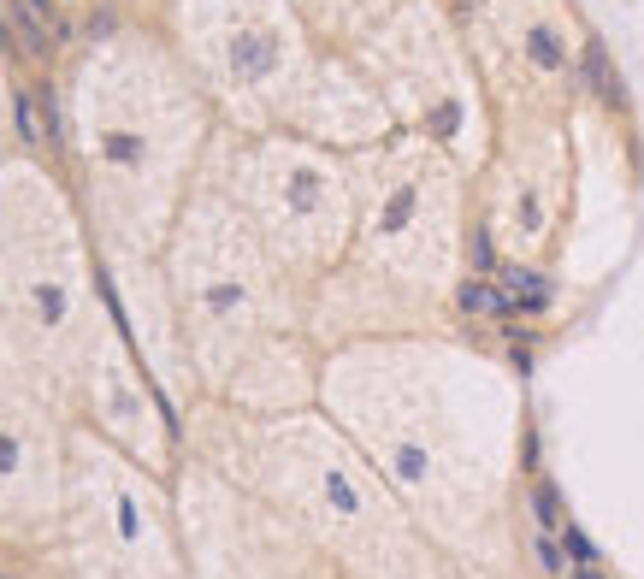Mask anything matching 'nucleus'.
<instances>
[{"label": "nucleus", "instance_id": "f257e3e1", "mask_svg": "<svg viewBox=\"0 0 644 579\" xmlns=\"http://www.w3.org/2000/svg\"><path fill=\"white\" fill-rule=\"evenodd\" d=\"M60 178L71 184L101 249L113 302L136 355L184 361L160 255L201 184L219 113L154 18H107L60 77Z\"/></svg>", "mask_w": 644, "mask_h": 579}, {"label": "nucleus", "instance_id": "f03ea898", "mask_svg": "<svg viewBox=\"0 0 644 579\" xmlns=\"http://www.w3.org/2000/svg\"><path fill=\"white\" fill-rule=\"evenodd\" d=\"M0 308L60 402H83L107 432H160L148 361L125 331L89 219L36 148H18L0 172Z\"/></svg>", "mask_w": 644, "mask_h": 579}, {"label": "nucleus", "instance_id": "7ed1b4c3", "mask_svg": "<svg viewBox=\"0 0 644 579\" xmlns=\"http://www.w3.org/2000/svg\"><path fill=\"white\" fill-rule=\"evenodd\" d=\"M355 166V243L308 296L320 343L420 337L461 296L467 260V178L444 142L396 130L349 154Z\"/></svg>", "mask_w": 644, "mask_h": 579}, {"label": "nucleus", "instance_id": "20e7f679", "mask_svg": "<svg viewBox=\"0 0 644 579\" xmlns=\"http://www.w3.org/2000/svg\"><path fill=\"white\" fill-rule=\"evenodd\" d=\"M184 367L219 396L284 385L308 361V290L266 255L219 184H195L160 255Z\"/></svg>", "mask_w": 644, "mask_h": 579}, {"label": "nucleus", "instance_id": "39448f33", "mask_svg": "<svg viewBox=\"0 0 644 579\" xmlns=\"http://www.w3.org/2000/svg\"><path fill=\"white\" fill-rule=\"evenodd\" d=\"M201 178L231 195V207L266 243V255L308 296L343 266L349 243H355V166H349V154H331V148L302 142L290 130H272V136L219 130Z\"/></svg>", "mask_w": 644, "mask_h": 579}, {"label": "nucleus", "instance_id": "423d86ee", "mask_svg": "<svg viewBox=\"0 0 644 579\" xmlns=\"http://www.w3.org/2000/svg\"><path fill=\"white\" fill-rule=\"evenodd\" d=\"M154 24L213 101L219 130L237 136L284 130L296 89L320 60L296 0H166Z\"/></svg>", "mask_w": 644, "mask_h": 579}, {"label": "nucleus", "instance_id": "0eeeda50", "mask_svg": "<svg viewBox=\"0 0 644 579\" xmlns=\"http://www.w3.org/2000/svg\"><path fill=\"white\" fill-rule=\"evenodd\" d=\"M349 54L373 77V89L385 95V107L396 113V130L432 136V142H444L461 160L455 119L473 107V89H467V65L455 54L450 30H444L432 0H402L385 24L361 48H349Z\"/></svg>", "mask_w": 644, "mask_h": 579}, {"label": "nucleus", "instance_id": "6e6552de", "mask_svg": "<svg viewBox=\"0 0 644 579\" xmlns=\"http://www.w3.org/2000/svg\"><path fill=\"white\" fill-rule=\"evenodd\" d=\"M562 207H568V160H562V136L538 119H520L491 160L485 201H479V225L491 237V249L515 266H538L556 249L562 231Z\"/></svg>", "mask_w": 644, "mask_h": 579}, {"label": "nucleus", "instance_id": "1a4fd4ad", "mask_svg": "<svg viewBox=\"0 0 644 579\" xmlns=\"http://www.w3.org/2000/svg\"><path fill=\"white\" fill-rule=\"evenodd\" d=\"M0 408H12V414H54L60 408V390L48 385V373L24 349L6 308H0Z\"/></svg>", "mask_w": 644, "mask_h": 579}, {"label": "nucleus", "instance_id": "9d476101", "mask_svg": "<svg viewBox=\"0 0 644 579\" xmlns=\"http://www.w3.org/2000/svg\"><path fill=\"white\" fill-rule=\"evenodd\" d=\"M402 0H296L302 24L314 30V42H325L331 54H349L361 48Z\"/></svg>", "mask_w": 644, "mask_h": 579}, {"label": "nucleus", "instance_id": "9b49d317", "mask_svg": "<svg viewBox=\"0 0 644 579\" xmlns=\"http://www.w3.org/2000/svg\"><path fill=\"white\" fill-rule=\"evenodd\" d=\"M18 148H24L18 142V107H12V83H6V60H0V172Z\"/></svg>", "mask_w": 644, "mask_h": 579}, {"label": "nucleus", "instance_id": "f8f14e48", "mask_svg": "<svg viewBox=\"0 0 644 579\" xmlns=\"http://www.w3.org/2000/svg\"><path fill=\"white\" fill-rule=\"evenodd\" d=\"M119 6L136 12V18H160V6H166V0H119Z\"/></svg>", "mask_w": 644, "mask_h": 579}, {"label": "nucleus", "instance_id": "ddd939ff", "mask_svg": "<svg viewBox=\"0 0 644 579\" xmlns=\"http://www.w3.org/2000/svg\"><path fill=\"white\" fill-rule=\"evenodd\" d=\"M54 6H71V12H77V6H89V0H54Z\"/></svg>", "mask_w": 644, "mask_h": 579}]
</instances>
